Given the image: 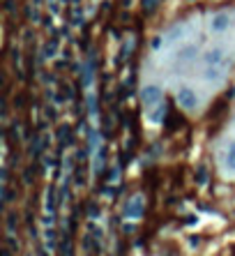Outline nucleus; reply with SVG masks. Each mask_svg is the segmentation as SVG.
<instances>
[{
  "instance_id": "nucleus-1",
  "label": "nucleus",
  "mask_w": 235,
  "mask_h": 256,
  "mask_svg": "<svg viewBox=\"0 0 235 256\" xmlns=\"http://www.w3.org/2000/svg\"><path fill=\"white\" fill-rule=\"evenodd\" d=\"M141 102H143V106L145 108H152V106H157L161 102V88L159 86H145L141 90Z\"/></svg>"
},
{
  "instance_id": "nucleus-2",
  "label": "nucleus",
  "mask_w": 235,
  "mask_h": 256,
  "mask_svg": "<svg viewBox=\"0 0 235 256\" xmlns=\"http://www.w3.org/2000/svg\"><path fill=\"white\" fill-rule=\"evenodd\" d=\"M143 205H145V201H143L141 194L132 196V199L125 203V217H127V219H139V217H143Z\"/></svg>"
},
{
  "instance_id": "nucleus-3",
  "label": "nucleus",
  "mask_w": 235,
  "mask_h": 256,
  "mask_svg": "<svg viewBox=\"0 0 235 256\" xmlns=\"http://www.w3.org/2000/svg\"><path fill=\"white\" fill-rule=\"evenodd\" d=\"M178 104H180L185 111H194L198 106V100H196V95L189 90V88H182L180 93H178Z\"/></svg>"
},
{
  "instance_id": "nucleus-4",
  "label": "nucleus",
  "mask_w": 235,
  "mask_h": 256,
  "mask_svg": "<svg viewBox=\"0 0 235 256\" xmlns=\"http://www.w3.org/2000/svg\"><path fill=\"white\" fill-rule=\"evenodd\" d=\"M229 26H231L229 14H215L212 21H210V28H212L215 33H224V30H229Z\"/></svg>"
},
{
  "instance_id": "nucleus-5",
  "label": "nucleus",
  "mask_w": 235,
  "mask_h": 256,
  "mask_svg": "<svg viewBox=\"0 0 235 256\" xmlns=\"http://www.w3.org/2000/svg\"><path fill=\"white\" fill-rule=\"evenodd\" d=\"M222 60H224V51H222V49H210L208 53L203 55V62H205V65H219Z\"/></svg>"
},
{
  "instance_id": "nucleus-6",
  "label": "nucleus",
  "mask_w": 235,
  "mask_h": 256,
  "mask_svg": "<svg viewBox=\"0 0 235 256\" xmlns=\"http://www.w3.org/2000/svg\"><path fill=\"white\" fill-rule=\"evenodd\" d=\"M205 79H208V81L222 79V67H219V65H205Z\"/></svg>"
},
{
  "instance_id": "nucleus-7",
  "label": "nucleus",
  "mask_w": 235,
  "mask_h": 256,
  "mask_svg": "<svg viewBox=\"0 0 235 256\" xmlns=\"http://www.w3.org/2000/svg\"><path fill=\"white\" fill-rule=\"evenodd\" d=\"M164 113H166V106H161V104H159V106H157L155 111H150V113H148V120H150V122H155V125H157V122L164 120Z\"/></svg>"
},
{
  "instance_id": "nucleus-8",
  "label": "nucleus",
  "mask_w": 235,
  "mask_h": 256,
  "mask_svg": "<svg viewBox=\"0 0 235 256\" xmlns=\"http://www.w3.org/2000/svg\"><path fill=\"white\" fill-rule=\"evenodd\" d=\"M226 169L235 171V143L229 148V153H226Z\"/></svg>"
},
{
  "instance_id": "nucleus-9",
  "label": "nucleus",
  "mask_w": 235,
  "mask_h": 256,
  "mask_svg": "<svg viewBox=\"0 0 235 256\" xmlns=\"http://www.w3.org/2000/svg\"><path fill=\"white\" fill-rule=\"evenodd\" d=\"M208 180H210L208 171H205V169H198V173H196V182H198V185H208Z\"/></svg>"
},
{
  "instance_id": "nucleus-10",
  "label": "nucleus",
  "mask_w": 235,
  "mask_h": 256,
  "mask_svg": "<svg viewBox=\"0 0 235 256\" xmlns=\"http://www.w3.org/2000/svg\"><path fill=\"white\" fill-rule=\"evenodd\" d=\"M180 58H187V60H191V58H196V47H187L180 51Z\"/></svg>"
},
{
  "instance_id": "nucleus-11",
  "label": "nucleus",
  "mask_w": 235,
  "mask_h": 256,
  "mask_svg": "<svg viewBox=\"0 0 235 256\" xmlns=\"http://www.w3.org/2000/svg\"><path fill=\"white\" fill-rule=\"evenodd\" d=\"M155 7H157V0H143V9L145 12H152Z\"/></svg>"
},
{
  "instance_id": "nucleus-12",
  "label": "nucleus",
  "mask_w": 235,
  "mask_h": 256,
  "mask_svg": "<svg viewBox=\"0 0 235 256\" xmlns=\"http://www.w3.org/2000/svg\"><path fill=\"white\" fill-rule=\"evenodd\" d=\"M88 215H90V217H97V215H99V210H97V205H90V210H88Z\"/></svg>"
},
{
  "instance_id": "nucleus-13",
  "label": "nucleus",
  "mask_w": 235,
  "mask_h": 256,
  "mask_svg": "<svg viewBox=\"0 0 235 256\" xmlns=\"http://www.w3.org/2000/svg\"><path fill=\"white\" fill-rule=\"evenodd\" d=\"M159 44H161V37H155L152 40V49H159Z\"/></svg>"
}]
</instances>
